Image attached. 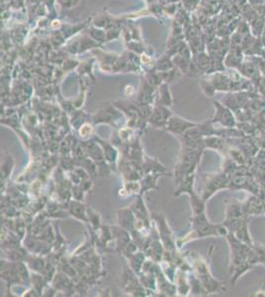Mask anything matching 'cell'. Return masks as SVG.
<instances>
[{
  "label": "cell",
  "mask_w": 265,
  "mask_h": 297,
  "mask_svg": "<svg viewBox=\"0 0 265 297\" xmlns=\"http://www.w3.org/2000/svg\"><path fill=\"white\" fill-rule=\"evenodd\" d=\"M192 126H194V124L184 121L181 118L174 117V118H171L169 120V122L167 123V130H169L175 134H183L187 130L192 128Z\"/></svg>",
  "instance_id": "obj_1"
}]
</instances>
